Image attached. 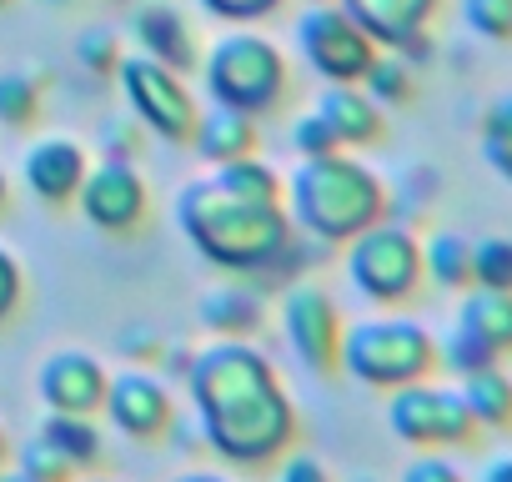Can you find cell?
<instances>
[{"mask_svg":"<svg viewBox=\"0 0 512 482\" xmlns=\"http://www.w3.org/2000/svg\"><path fill=\"white\" fill-rule=\"evenodd\" d=\"M191 397H196V432L241 467L272 462L292 442V402L272 372V362L246 347L241 337H226L191 357L186 367Z\"/></svg>","mask_w":512,"mask_h":482,"instance_id":"1","label":"cell"},{"mask_svg":"<svg viewBox=\"0 0 512 482\" xmlns=\"http://www.w3.org/2000/svg\"><path fill=\"white\" fill-rule=\"evenodd\" d=\"M176 221L191 247L226 272H267L292 241V221L277 201L236 191L221 171L181 186Z\"/></svg>","mask_w":512,"mask_h":482,"instance_id":"2","label":"cell"},{"mask_svg":"<svg viewBox=\"0 0 512 482\" xmlns=\"http://www.w3.org/2000/svg\"><path fill=\"white\" fill-rule=\"evenodd\" d=\"M387 216V191L382 181L337 151L327 156H302L292 176V221L312 231L317 241H352L362 226Z\"/></svg>","mask_w":512,"mask_h":482,"instance_id":"3","label":"cell"},{"mask_svg":"<svg viewBox=\"0 0 512 482\" xmlns=\"http://www.w3.org/2000/svg\"><path fill=\"white\" fill-rule=\"evenodd\" d=\"M337 362L367 387H407L437 367V342L412 317H367L342 327Z\"/></svg>","mask_w":512,"mask_h":482,"instance_id":"4","label":"cell"},{"mask_svg":"<svg viewBox=\"0 0 512 482\" xmlns=\"http://www.w3.org/2000/svg\"><path fill=\"white\" fill-rule=\"evenodd\" d=\"M201 76H206L211 106H231V111H246V116L277 106L282 91H287V61H282V51L267 36H256V31L221 36L206 51Z\"/></svg>","mask_w":512,"mask_h":482,"instance_id":"5","label":"cell"},{"mask_svg":"<svg viewBox=\"0 0 512 482\" xmlns=\"http://www.w3.org/2000/svg\"><path fill=\"white\" fill-rule=\"evenodd\" d=\"M347 277L372 302H407L422 282V247L402 221H372L347 241Z\"/></svg>","mask_w":512,"mask_h":482,"instance_id":"6","label":"cell"},{"mask_svg":"<svg viewBox=\"0 0 512 482\" xmlns=\"http://www.w3.org/2000/svg\"><path fill=\"white\" fill-rule=\"evenodd\" d=\"M116 71H121V91H126V101H131L141 126H151L161 141H191V131H196V96H191L181 71L151 61L146 51L116 61Z\"/></svg>","mask_w":512,"mask_h":482,"instance_id":"7","label":"cell"},{"mask_svg":"<svg viewBox=\"0 0 512 482\" xmlns=\"http://www.w3.org/2000/svg\"><path fill=\"white\" fill-rule=\"evenodd\" d=\"M297 41H302V56L312 61V71L332 86H352L367 76L372 56H377V41L342 11L332 0H317V6L302 11L297 21Z\"/></svg>","mask_w":512,"mask_h":482,"instance_id":"8","label":"cell"},{"mask_svg":"<svg viewBox=\"0 0 512 482\" xmlns=\"http://www.w3.org/2000/svg\"><path fill=\"white\" fill-rule=\"evenodd\" d=\"M387 427H392L402 442H412V447H467L472 432H477V422H472L462 392L432 387V382L392 387Z\"/></svg>","mask_w":512,"mask_h":482,"instance_id":"9","label":"cell"},{"mask_svg":"<svg viewBox=\"0 0 512 482\" xmlns=\"http://www.w3.org/2000/svg\"><path fill=\"white\" fill-rule=\"evenodd\" d=\"M81 211L101 231H131L146 216V181L136 176L131 156H106L101 166H86L81 181Z\"/></svg>","mask_w":512,"mask_h":482,"instance_id":"10","label":"cell"},{"mask_svg":"<svg viewBox=\"0 0 512 482\" xmlns=\"http://www.w3.org/2000/svg\"><path fill=\"white\" fill-rule=\"evenodd\" d=\"M282 332L287 342L297 347V357L307 367H332L337 362V347H342V317H337V302L312 287V282H297L287 297H282Z\"/></svg>","mask_w":512,"mask_h":482,"instance_id":"11","label":"cell"},{"mask_svg":"<svg viewBox=\"0 0 512 482\" xmlns=\"http://www.w3.org/2000/svg\"><path fill=\"white\" fill-rule=\"evenodd\" d=\"M101 407L116 422V432H126V437H156V432L171 427V397L146 372H116V377H106Z\"/></svg>","mask_w":512,"mask_h":482,"instance_id":"12","label":"cell"},{"mask_svg":"<svg viewBox=\"0 0 512 482\" xmlns=\"http://www.w3.org/2000/svg\"><path fill=\"white\" fill-rule=\"evenodd\" d=\"M36 387H41L51 412L91 417L101 407V397H106V372H101V362L91 352H56V357H46Z\"/></svg>","mask_w":512,"mask_h":482,"instance_id":"13","label":"cell"},{"mask_svg":"<svg viewBox=\"0 0 512 482\" xmlns=\"http://www.w3.org/2000/svg\"><path fill=\"white\" fill-rule=\"evenodd\" d=\"M442 0H342V11L387 51L407 46L412 36L427 31V21L437 16Z\"/></svg>","mask_w":512,"mask_h":482,"instance_id":"14","label":"cell"},{"mask_svg":"<svg viewBox=\"0 0 512 482\" xmlns=\"http://www.w3.org/2000/svg\"><path fill=\"white\" fill-rule=\"evenodd\" d=\"M86 181V151L66 136H46L26 151V186L41 201H66Z\"/></svg>","mask_w":512,"mask_h":482,"instance_id":"15","label":"cell"},{"mask_svg":"<svg viewBox=\"0 0 512 482\" xmlns=\"http://www.w3.org/2000/svg\"><path fill=\"white\" fill-rule=\"evenodd\" d=\"M312 111L337 131L342 146H372L382 136V106L367 91H357V86H327Z\"/></svg>","mask_w":512,"mask_h":482,"instance_id":"16","label":"cell"},{"mask_svg":"<svg viewBox=\"0 0 512 482\" xmlns=\"http://www.w3.org/2000/svg\"><path fill=\"white\" fill-rule=\"evenodd\" d=\"M136 41H141V51H146L151 61H161V66H171V71H181V76L196 71L191 31H186V21H181L171 6H141V11H136Z\"/></svg>","mask_w":512,"mask_h":482,"instance_id":"17","label":"cell"},{"mask_svg":"<svg viewBox=\"0 0 512 482\" xmlns=\"http://www.w3.org/2000/svg\"><path fill=\"white\" fill-rule=\"evenodd\" d=\"M457 327L467 337H477L492 357L512 352V292L497 287H467L462 307H457Z\"/></svg>","mask_w":512,"mask_h":482,"instance_id":"18","label":"cell"},{"mask_svg":"<svg viewBox=\"0 0 512 482\" xmlns=\"http://www.w3.org/2000/svg\"><path fill=\"white\" fill-rule=\"evenodd\" d=\"M196 156L221 166V161H236V156H251L256 151V126L246 111H231V106H211L206 116H196Z\"/></svg>","mask_w":512,"mask_h":482,"instance_id":"19","label":"cell"},{"mask_svg":"<svg viewBox=\"0 0 512 482\" xmlns=\"http://www.w3.org/2000/svg\"><path fill=\"white\" fill-rule=\"evenodd\" d=\"M462 402H467L477 427H497V432L512 427V377L497 362L462 377Z\"/></svg>","mask_w":512,"mask_h":482,"instance_id":"20","label":"cell"},{"mask_svg":"<svg viewBox=\"0 0 512 482\" xmlns=\"http://www.w3.org/2000/svg\"><path fill=\"white\" fill-rule=\"evenodd\" d=\"M422 272L447 292H467L472 287V241L457 231H432L422 241Z\"/></svg>","mask_w":512,"mask_h":482,"instance_id":"21","label":"cell"},{"mask_svg":"<svg viewBox=\"0 0 512 482\" xmlns=\"http://www.w3.org/2000/svg\"><path fill=\"white\" fill-rule=\"evenodd\" d=\"M201 322L211 332H226V337H246L262 327V297L251 287H221L211 297H201Z\"/></svg>","mask_w":512,"mask_h":482,"instance_id":"22","label":"cell"},{"mask_svg":"<svg viewBox=\"0 0 512 482\" xmlns=\"http://www.w3.org/2000/svg\"><path fill=\"white\" fill-rule=\"evenodd\" d=\"M41 432H46L66 457H71V467H76V472L101 462V432L91 427V417H81V412H51Z\"/></svg>","mask_w":512,"mask_h":482,"instance_id":"23","label":"cell"},{"mask_svg":"<svg viewBox=\"0 0 512 482\" xmlns=\"http://www.w3.org/2000/svg\"><path fill=\"white\" fill-rule=\"evenodd\" d=\"M477 141H482V161L512 186V91H502V96L482 111Z\"/></svg>","mask_w":512,"mask_h":482,"instance_id":"24","label":"cell"},{"mask_svg":"<svg viewBox=\"0 0 512 482\" xmlns=\"http://www.w3.org/2000/svg\"><path fill=\"white\" fill-rule=\"evenodd\" d=\"M362 91L377 101V106H402V101H412V61H402L397 51L392 56H372V66H367V76H362Z\"/></svg>","mask_w":512,"mask_h":482,"instance_id":"25","label":"cell"},{"mask_svg":"<svg viewBox=\"0 0 512 482\" xmlns=\"http://www.w3.org/2000/svg\"><path fill=\"white\" fill-rule=\"evenodd\" d=\"M472 287L512 292V236H482V241H472Z\"/></svg>","mask_w":512,"mask_h":482,"instance_id":"26","label":"cell"},{"mask_svg":"<svg viewBox=\"0 0 512 482\" xmlns=\"http://www.w3.org/2000/svg\"><path fill=\"white\" fill-rule=\"evenodd\" d=\"M462 21L492 46H512V0H462Z\"/></svg>","mask_w":512,"mask_h":482,"instance_id":"27","label":"cell"},{"mask_svg":"<svg viewBox=\"0 0 512 482\" xmlns=\"http://www.w3.org/2000/svg\"><path fill=\"white\" fill-rule=\"evenodd\" d=\"M21 472H31L36 482H71V477H76L71 457H66L46 432H36V437L21 447Z\"/></svg>","mask_w":512,"mask_h":482,"instance_id":"28","label":"cell"},{"mask_svg":"<svg viewBox=\"0 0 512 482\" xmlns=\"http://www.w3.org/2000/svg\"><path fill=\"white\" fill-rule=\"evenodd\" d=\"M41 96H36V81L21 76V71H0V126H26L36 116Z\"/></svg>","mask_w":512,"mask_h":482,"instance_id":"29","label":"cell"},{"mask_svg":"<svg viewBox=\"0 0 512 482\" xmlns=\"http://www.w3.org/2000/svg\"><path fill=\"white\" fill-rule=\"evenodd\" d=\"M437 362H442V367H452L457 377H467V372H477V367H492L497 357H492L477 337H467L462 327H452V332L437 342Z\"/></svg>","mask_w":512,"mask_h":482,"instance_id":"30","label":"cell"},{"mask_svg":"<svg viewBox=\"0 0 512 482\" xmlns=\"http://www.w3.org/2000/svg\"><path fill=\"white\" fill-rule=\"evenodd\" d=\"M292 146L302 151V156H327V151H342V141H337V131L317 116V111H307L297 126H292Z\"/></svg>","mask_w":512,"mask_h":482,"instance_id":"31","label":"cell"},{"mask_svg":"<svg viewBox=\"0 0 512 482\" xmlns=\"http://www.w3.org/2000/svg\"><path fill=\"white\" fill-rule=\"evenodd\" d=\"M76 61L86 66V71H96V76H106V71H116V41L106 36V31H86L81 41H76Z\"/></svg>","mask_w":512,"mask_h":482,"instance_id":"32","label":"cell"},{"mask_svg":"<svg viewBox=\"0 0 512 482\" xmlns=\"http://www.w3.org/2000/svg\"><path fill=\"white\" fill-rule=\"evenodd\" d=\"M201 6L221 21H262L282 6V0H201Z\"/></svg>","mask_w":512,"mask_h":482,"instance_id":"33","label":"cell"},{"mask_svg":"<svg viewBox=\"0 0 512 482\" xmlns=\"http://www.w3.org/2000/svg\"><path fill=\"white\" fill-rule=\"evenodd\" d=\"M402 482H462V472L447 462V457H412L407 462V472H402Z\"/></svg>","mask_w":512,"mask_h":482,"instance_id":"34","label":"cell"},{"mask_svg":"<svg viewBox=\"0 0 512 482\" xmlns=\"http://www.w3.org/2000/svg\"><path fill=\"white\" fill-rule=\"evenodd\" d=\"M16 302H21V267L6 247H0V317H11Z\"/></svg>","mask_w":512,"mask_h":482,"instance_id":"35","label":"cell"},{"mask_svg":"<svg viewBox=\"0 0 512 482\" xmlns=\"http://www.w3.org/2000/svg\"><path fill=\"white\" fill-rule=\"evenodd\" d=\"M277 482H332V477H327V467H322L317 457H307V452H297V457H287V462H282V472H277Z\"/></svg>","mask_w":512,"mask_h":482,"instance_id":"36","label":"cell"},{"mask_svg":"<svg viewBox=\"0 0 512 482\" xmlns=\"http://www.w3.org/2000/svg\"><path fill=\"white\" fill-rule=\"evenodd\" d=\"M101 141H106V156H131V126L126 121H111L101 131Z\"/></svg>","mask_w":512,"mask_h":482,"instance_id":"37","label":"cell"},{"mask_svg":"<svg viewBox=\"0 0 512 482\" xmlns=\"http://www.w3.org/2000/svg\"><path fill=\"white\" fill-rule=\"evenodd\" d=\"M482 482H512V457H492L482 467Z\"/></svg>","mask_w":512,"mask_h":482,"instance_id":"38","label":"cell"},{"mask_svg":"<svg viewBox=\"0 0 512 482\" xmlns=\"http://www.w3.org/2000/svg\"><path fill=\"white\" fill-rule=\"evenodd\" d=\"M176 482H226V477H216V472H186V477H176Z\"/></svg>","mask_w":512,"mask_h":482,"instance_id":"39","label":"cell"},{"mask_svg":"<svg viewBox=\"0 0 512 482\" xmlns=\"http://www.w3.org/2000/svg\"><path fill=\"white\" fill-rule=\"evenodd\" d=\"M0 482H36V477H31V472H21V467H16V472H0Z\"/></svg>","mask_w":512,"mask_h":482,"instance_id":"40","label":"cell"},{"mask_svg":"<svg viewBox=\"0 0 512 482\" xmlns=\"http://www.w3.org/2000/svg\"><path fill=\"white\" fill-rule=\"evenodd\" d=\"M0 201H6V176H0Z\"/></svg>","mask_w":512,"mask_h":482,"instance_id":"41","label":"cell"},{"mask_svg":"<svg viewBox=\"0 0 512 482\" xmlns=\"http://www.w3.org/2000/svg\"><path fill=\"white\" fill-rule=\"evenodd\" d=\"M0 452H6V432H0Z\"/></svg>","mask_w":512,"mask_h":482,"instance_id":"42","label":"cell"},{"mask_svg":"<svg viewBox=\"0 0 512 482\" xmlns=\"http://www.w3.org/2000/svg\"><path fill=\"white\" fill-rule=\"evenodd\" d=\"M362 482H372V477H362Z\"/></svg>","mask_w":512,"mask_h":482,"instance_id":"43","label":"cell"},{"mask_svg":"<svg viewBox=\"0 0 512 482\" xmlns=\"http://www.w3.org/2000/svg\"><path fill=\"white\" fill-rule=\"evenodd\" d=\"M0 6H6V0H0Z\"/></svg>","mask_w":512,"mask_h":482,"instance_id":"44","label":"cell"},{"mask_svg":"<svg viewBox=\"0 0 512 482\" xmlns=\"http://www.w3.org/2000/svg\"><path fill=\"white\" fill-rule=\"evenodd\" d=\"M312 6H317V0H312Z\"/></svg>","mask_w":512,"mask_h":482,"instance_id":"45","label":"cell"}]
</instances>
